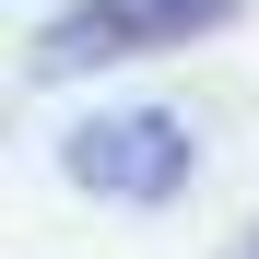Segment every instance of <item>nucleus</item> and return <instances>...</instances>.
Listing matches in <instances>:
<instances>
[{"mask_svg":"<svg viewBox=\"0 0 259 259\" xmlns=\"http://www.w3.org/2000/svg\"><path fill=\"white\" fill-rule=\"evenodd\" d=\"M59 177L82 200H177L189 189V118L165 106H106L59 142Z\"/></svg>","mask_w":259,"mask_h":259,"instance_id":"f03ea898","label":"nucleus"},{"mask_svg":"<svg viewBox=\"0 0 259 259\" xmlns=\"http://www.w3.org/2000/svg\"><path fill=\"white\" fill-rule=\"evenodd\" d=\"M247 24V0H71V12L35 35V71L82 82V71H118V59H165V48H200V35Z\"/></svg>","mask_w":259,"mask_h":259,"instance_id":"f257e3e1","label":"nucleus"},{"mask_svg":"<svg viewBox=\"0 0 259 259\" xmlns=\"http://www.w3.org/2000/svg\"><path fill=\"white\" fill-rule=\"evenodd\" d=\"M224 259H259V224H247V236H236V247H224Z\"/></svg>","mask_w":259,"mask_h":259,"instance_id":"7ed1b4c3","label":"nucleus"}]
</instances>
